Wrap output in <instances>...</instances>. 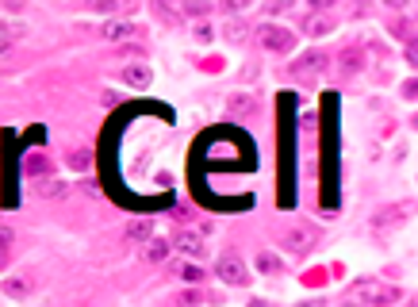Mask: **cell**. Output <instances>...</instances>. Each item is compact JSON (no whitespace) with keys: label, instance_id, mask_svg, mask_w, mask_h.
Listing matches in <instances>:
<instances>
[{"label":"cell","instance_id":"1","mask_svg":"<svg viewBox=\"0 0 418 307\" xmlns=\"http://www.w3.org/2000/svg\"><path fill=\"white\" fill-rule=\"evenodd\" d=\"M349 296L365 307H391V303L403 300V292H399L396 285H380V280H357Z\"/></svg>","mask_w":418,"mask_h":307},{"label":"cell","instance_id":"2","mask_svg":"<svg viewBox=\"0 0 418 307\" xmlns=\"http://www.w3.org/2000/svg\"><path fill=\"white\" fill-rule=\"evenodd\" d=\"M257 43L265 46V50H273V54H292L296 50V35H292L288 27H281V23H265V27H257Z\"/></svg>","mask_w":418,"mask_h":307},{"label":"cell","instance_id":"3","mask_svg":"<svg viewBox=\"0 0 418 307\" xmlns=\"http://www.w3.org/2000/svg\"><path fill=\"white\" fill-rule=\"evenodd\" d=\"M215 273H219V280L231 285V288H245V285H250V269H245V261L238 254H223V257H219V265H215Z\"/></svg>","mask_w":418,"mask_h":307},{"label":"cell","instance_id":"4","mask_svg":"<svg viewBox=\"0 0 418 307\" xmlns=\"http://www.w3.org/2000/svg\"><path fill=\"white\" fill-rule=\"evenodd\" d=\"M315 227L311 223H292L288 231H284V246H288V254L292 257H303V254H311V246H315Z\"/></svg>","mask_w":418,"mask_h":307},{"label":"cell","instance_id":"5","mask_svg":"<svg viewBox=\"0 0 418 307\" xmlns=\"http://www.w3.org/2000/svg\"><path fill=\"white\" fill-rule=\"evenodd\" d=\"M407 215H411V204H407V200H403V204H391V207H384V212H380V215H376V219H372V227H376V231H391V227H403V223H407Z\"/></svg>","mask_w":418,"mask_h":307},{"label":"cell","instance_id":"6","mask_svg":"<svg viewBox=\"0 0 418 307\" xmlns=\"http://www.w3.org/2000/svg\"><path fill=\"white\" fill-rule=\"evenodd\" d=\"M35 292V273H15V277H4V296L12 300H27Z\"/></svg>","mask_w":418,"mask_h":307},{"label":"cell","instance_id":"7","mask_svg":"<svg viewBox=\"0 0 418 307\" xmlns=\"http://www.w3.org/2000/svg\"><path fill=\"white\" fill-rule=\"evenodd\" d=\"M227 116H234V119L257 116V96H253V93H234V96H227Z\"/></svg>","mask_w":418,"mask_h":307},{"label":"cell","instance_id":"8","mask_svg":"<svg viewBox=\"0 0 418 307\" xmlns=\"http://www.w3.org/2000/svg\"><path fill=\"white\" fill-rule=\"evenodd\" d=\"M326 62H330V58H326L323 50H307V54H303L299 62H292V74H296V77H311V74H323V69H326Z\"/></svg>","mask_w":418,"mask_h":307},{"label":"cell","instance_id":"9","mask_svg":"<svg viewBox=\"0 0 418 307\" xmlns=\"http://www.w3.org/2000/svg\"><path fill=\"white\" fill-rule=\"evenodd\" d=\"M173 246H177L184 257H203V254H208V246H203V234H200V231H180L177 238H173Z\"/></svg>","mask_w":418,"mask_h":307},{"label":"cell","instance_id":"10","mask_svg":"<svg viewBox=\"0 0 418 307\" xmlns=\"http://www.w3.org/2000/svg\"><path fill=\"white\" fill-rule=\"evenodd\" d=\"M169 254H173V242H166V238H146V250H142V257L150 265H161V261H169Z\"/></svg>","mask_w":418,"mask_h":307},{"label":"cell","instance_id":"11","mask_svg":"<svg viewBox=\"0 0 418 307\" xmlns=\"http://www.w3.org/2000/svg\"><path fill=\"white\" fill-rule=\"evenodd\" d=\"M150 234H154L150 215H138V219H130L127 227H123V238H127V242H135V246H138V242H146Z\"/></svg>","mask_w":418,"mask_h":307},{"label":"cell","instance_id":"12","mask_svg":"<svg viewBox=\"0 0 418 307\" xmlns=\"http://www.w3.org/2000/svg\"><path fill=\"white\" fill-rule=\"evenodd\" d=\"M135 23H127V20H116V23H104V43H127V39H135Z\"/></svg>","mask_w":418,"mask_h":307},{"label":"cell","instance_id":"13","mask_svg":"<svg viewBox=\"0 0 418 307\" xmlns=\"http://www.w3.org/2000/svg\"><path fill=\"white\" fill-rule=\"evenodd\" d=\"M360 69H365V50H360V46H346V50H342V74L357 77Z\"/></svg>","mask_w":418,"mask_h":307},{"label":"cell","instance_id":"14","mask_svg":"<svg viewBox=\"0 0 418 307\" xmlns=\"http://www.w3.org/2000/svg\"><path fill=\"white\" fill-rule=\"evenodd\" d=\"M303 31H307L311 39H326V35L334 31V23H330V15H311V20H307V27H303Z\"/></svg>","mask_w":418,"mask_h":307},{"label":"cell","instance_id":"15","mask_svg":"<svg viewBox=\"0 0 418 307\" xmlns=\"http://www.w3.org/2000/svg\"><path fill=\"white\" fill-rule=\"evenodd\" d=\"M123 81L135 85V88H146V85H150V69H146L142 62H138V66H127V69H123Z\"/></svg>","mask_w":418,"mask_h":307},{"label":"cell","instance_id":"16","mask_svg":"<svg viewBox=\"0 0 418 307\" xmlns=\"http://www.w3.org/2000/svg\"><path fill=\"white\" fill-rule=\"evenodd\" d=\"M253 265H257V273H269V277H276V273L284 269V261L276 254H257V261H253Z\"/></svg>","mask_w":418,"mask_h":307},{"label":"cell","instance_id":"17","mask_svg":"<svg viewBox=\"0 0 418 307\" xmlns=\"http://www.w3.org/2000/svg\"><path fill=\"white\" fill-rule=\"evenodd\" d=\"M245 39H250V27H245L242 20H231L227 23V43H234V46H242Z\"/></svg>","mask_w":418,"mask_h":307},{"label":"cell","instance_id":"18","mask_svg":"<svg viewBox=\"0 0 418 307\" xmlns=\"http://www.w3.org/2000/svg\"><path fill=\"white\" fill-rule=\"evenodd\" d=\"M39 196H43V200L65 196V181H46V184H39Z\"/></svg>","mask_w":418,"mask_h":307},{"label":"cell","instance_id":"19","mask_svg":"<svg viewBox=\"0 0 418 307\" xmlns=\"http://www.w3.org/2000/svg\"><path fill=\"white\" fill-rule=\"evenodd\" d=\"M177 277L184 280V285H200V280H203V269H200V265H180Z\"/></svg>","mask_w":418,"mask_h":307},{"label":"cell","instance_id":"20","mask_svg":"<svg viewBox=\"0 0 418 307\" xmlns=\"http://www.w3.org/2000/svg\"><path fill=\"white\" fill-rule=\"evenodd\" d=\"M69 165L73 169H88V165H93V154H88V150H73L69 154Z\"/></svg>","mask_w":418,"mask_h":307},{"label":"cell","instance_id":"21","mask_svg":"<svg viewBox=\"0 0 418 307\" xmlns=\"http://www.w3.org/2000/svg\"><path fill=\"white\" fill-rule=\"evenodd\" d=\"M196 43H211V39H215V27H211V23H196Z\"/></svg>","mask_w":418,"mask_h":307},{"label":"cell","instance_id":"22","mask_svg":"<svg viewBox=\"0 0 418 307\" xmlns=\"http://www.w3.org/2000/svg\"><path fill=\"white\" fill-rule=\"evenodd\" d=\"M46 165H50V161L39 158V154H31V158H27V173H46Z\"/></svg>","mask_w":418,"mask_h":307},{"label":"cell","instance_id":"23","mask_svg":"<svg viewBox=\"0 0 418 307\" xmlns=\"http://www.w3.org/2000/svg\"><path fill=\"white\" fill-rule=\"evenodd\" d=\"M184 12L188 15H203L208 12V0H184Z\"/></svg>","mask_w":418,"mask_h":307},{"label":"cell","instance_id":"24","mask_svg":"<svg viewBox=\"0 0 418 307\" xmlns=\"http://www.w3.org/2000/svg\"><path fill=\"white\" fill-rule=\"evenodd\" d=\"M250 8V0H223V12H231V15H238Z\"/></svg>","mask_w":418,"mask_h":307},{"label":"cell","instance_id":"25","mask_svg":"<svg viewBox=\"0 0 418 307\" xmlns=\"http://www.w3.org/2000/svg\"><path fill=\"white\" fill-rule=\"evenodd\" d=\"M93 12H116V0H85Z\"/></svg>","mask_w":418,"mask_h":307},{"label":"cell","instance_id":"26","mask_svg":"<svg viewBox=\"0 0 418 307\" xmlns=\"http://www.w3.org/2000/svg\"><path fill=\"white\" fill-rule=\"evenodd\" d=\"M12 246V231H4L0 227V265H4V250Z\"/></svg>","mask_w":418,"mask_h":307},{"label":"cell","instance_id":"27","mask_svg":"<svg viewBox=\"0 0 418 307\" xmlns=\"http://www.w3.org/2000/svg\"><path fill=\"white\" fill-rule=\"evenodd\" d=\"M296 0H269L265 4V12H284V8H292Z\"/></svg>","mask_w":418,"mask_h":307},{"label":"cell","instance_id":"28","mask_svg":"<svg viewBox=\"0 0 418 307\" xmlns=\"http://www.w3.org/2000/svg\"><path fill=\"white\" fill-rule=\"evenodd\" d=\"M307 4H311V12H330V8H334V0H307Z\"/></svg>","mask_w":418,"mask_h":307},{"label":"cell","instance_id":"29","mask_svg":"<svg viewBox=\"0 0 418 307\" xmlns=\"http://www.w3.org/2000/svg\"><path fill=\"white\" fill-rule=\"evenodd\" d=\"M0 4H4L8 12H23V4H27V0H0Z\"/></svg>","mask_w":418,"mask_h":307},{"label":"cell","instance_id":"30","mask_svg":"<svg viewBox=\"0 0 418 307\" xmlns=\"http://www.w3.org/2000/svg\"><path fill=\"white\" fill-rule=\"evenodd\" d=\"M180 303H184V307H192V303H200V292H196V296H192V292H184V296H180Z\"/></svg>","mask_w":418,"mask_h":307},{"label":"cell","instance_id":"31","mask_svg":"<svg viewBox=\"0 0 418 307\" xmlns=\"http://www.w3.org/2000/svg\"><path fill=\"white\" fill-rule=\"evenodd\" d=\"M414 88H418V85H414V77H411V81L403 85V96H407V100H414Z\"/></svg>","mask_w":418,"mask_h":307},{"label":"cell","instance_id":"32","mask_svg":"<svg viewBox=\"0 0 418 307\" xmlns=\"http://www.w3.org/2000/svg\"><path fill=\"white\" fill-rule=\"evenodd\" d=\"M8 50H12V39H8V35H0V58H4Z\"/></svg>","mask_w":418,"mask_h":307},{"label":"cell","instance_id":"33","mask_svg":"<svg viewBox=\"0 0 418 307\" xmlns=\"http://www.w3.org/2000/svg\"><path fill=\"white\" fill-rule=\"evenodd\" d=\"M388 4H391V8H403V4H411V0H388Z\"/></svg>","mask_w":418,"mask_h":307},{"label":"cell","instance_id":"34","mask_svg":"<svg viewBox=\"0 0 418 307\" xmlns=\"http://www.w3.org/2000/svg\"><path fill=\"white\" fill-rule=\"evenodd\" d=\"M296 307H323V303H315V300H303V303H296Z\"/></svg>","mask_w":418,"mask_h":307},{"label":"cell","instance_id":"35","mask_svg":"<svg viewBox=\"0 0 418 307\" xmlns=\"http://www.w3.org/2000/svg\"><path fill=\"white\" fill-rule=\"evenodd\" d=\"M250 307H269L265 300H250Z\"/></svg>","mask_w":418,"mask_h":307},{"label":"cell","instance_id":"36","mask_svg":"<svg viewBox=\"0 0 418 307\" xmlns=\"http://www.w3.org/2000/svg\"><path fill=\"white\" fill-rule=\"evenodd\" d=\"M346 307H349V303H346Z\"/></svg>","mask_w":418,"mask_h":307}]
</instances>
